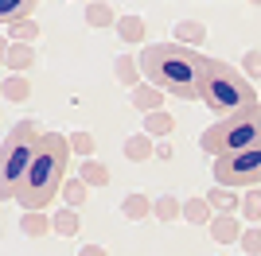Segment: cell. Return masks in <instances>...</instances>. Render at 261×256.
Segmentation results:
<instances>
[{
    "instance_id": "obj_1",
    "label": "cell",
    "mask_w": 261,
    "mask_h": 256,
    "mask_svg": "<svg viewBox=\"0 0 261 256\" xmlns=\"http://www.w3.org/2000/svg\"><path fill=\"white\" fill-rule=\"evenodd\" d=\"M141 74L148 85H156L160 93H172L179 101H199V85H203V70H207V54L191 51L184 43H152L137 54Z\"/></svg>"
},
{
    "instance_id": "obj_2",
    "label": "cell",
    "mask_w": 261,
    "mask_h": 256,
    "mask_svg": "<svg viewBox=\"0 0 261 256\" xmlns=\"http://www.w3.org/2000/svg\"><path fill=\"white\" fill-rule=\"evenodd\" d=\"M66 167H70V136L47 132L16 190V202L23 206V213H43L55 202V194L66 186Z\"/></svg>"
},
{
    "instance_id": "obj_3",
    "label": "cell",
    "mask_w": 261,
    "mask_h": 256,
    "mask_svg": "<svg viewBox=\"0 0 261 256\" xmlns=\"http://www.w3.org/2000/svg\"><path fill=\"white\" fill-rule=\"evenodd\" d=\"M199 101L211 109V113H222L226 117H238V113H250L257 109V89L246 78V70H234L222 58H211L207 70H203V85H199Z\"/></svg>"
},
{
    "instance_id": "obj_4",
    "label": "cell",
    "mask_w": 261,
    "mask_h": 256,
    "mask_svg": "<svg viewBox=\"0 0 261 256\" xmlns=\"http://www.w3.org/2000/svg\"><path fill=\"white\" fill-rule=\"evenodd\" d=\"M199 148L222 159V155H238V151L261 148V105L250 109V113H238V117H218L215 124L199 136Z\"/></svg>"
},
{
    "instance_id": "obj_5",
    "label": "cell",
    "mask_w": 261,
    "mask_h": 256,
    "mask_svg": "<svg viewBox=\"0 0 261 256\" xmlns=\"http://www.w3.org/2000/svg\"><path fill=\"white\" fill-rule=\"evenodd\" d=\"M43 128L35 124V120H20V124L8 132V140H4V175H0V198H8V202H16V190H20L23 175H28V167H32L35 151H39V144H43Z\"/></svg>"
},
{
    "instance_id": "obj_6",
    "label": "cell",
    "mask_w": 261,
    "mask_h": 256,
    "mask_svg": "<svg viewBox=\"0 0 261 256\" xmlns=\"http://www.w3.org/2000/svg\"><path fill=\"white\" fill-rule=\"evenodd\" d=\"M211 175H215V186H226V190H257V182H261V148L215 159V171H211Z\"/></svg>"
},
{
    "instance_id": "obj_7",
    "label": "cell",
    "mask_w": 261,
    "mask_h": 256,
    "mask_svg": "<svg viewBox=\"0 0 261 256\" xmlns=\"http://www.w3.org/2000/svg\"><path fill=\"white\" fill-rule=\"evenodd\" d=\"M207 202H211V210H215V217H234V210H242L238 190H226V186H211Z\"/></svg>"
},
{
    "instance_id": "obj_8",
    "label": "cell",
    "mask_w": 261,
    "mask_h": 256,
    "mask_svg": "<svg viewBox=\"0 0 261 256\" xmlns=\"http://www.w3.org/2000/svg\"><path fill=\"white\" fill-rule=\"evenodd\" d=\"M4 66H8L12 74H16V70H28V66H35V51L28 43H8V47H4Z\"/></svg>"
},
{
    "instance_id": "obj_9",
    "label": "cell",
    "mask_w": 261,
    "mask_h": 256,
    "mask_svg": "<svg viewBox=\"0 0 261 256\" xmlns=\"http://www.w3.org/2000/svg\"><path fill=\"white\" fill-rule=\"evenodd\" d=\"M207 229H211V237H215L218 245H230V241H242V233H246L238 217H215V221H211Z\"/></svg>"
},
{
    "instance_id": "obj_10",
    "label": "cell",
    "mask_w": 261,
    "mask_h": 256,
    "mask_svg": "<svg viewBox=\"0 0 261 256\" xmlns=\"http://www.w3.org/2000/svg\"><path fill=\"white\" fill-rule=\"evenodd\" d=\"M133 105L141 109L144 117H148V113H160V105H164V93L160 89H156V85H137V89H133Z\"/></svg>"
},
{
    "instance_id": "obj_11",
    "label": "cell",
    "mask_w": 261,
    "mask_h": 256,
    "mask_svg": "<svg viewBox=\"0 0 261 256\" xmlns=\"http://www.w3.org/2000/svg\"><path fill=\"white\" fill-rule=\"evenodd\" d=\"M184 217H187L191 225H211V221H215V210H211L207 194H199V198H187V202H184Z\"/></svg>"
},
{
    "instance_id": "obj_12",
    "label": "cell",
    "mask_w": 261,
    "mask_h": 256,
    "mask_svg": "<svg viewBox=\"0 0 261 256\" xmlns=\"http://www.w3.org/2000/svg\"><path fill=\"white\" fill-rule=\"evenodd\" d=\"M20 229H23V237H47V233H55V217H47V213H23L20 217Z\"/></svg>"
},
{
    "instance_id": "obj_13",
    "label": "cell",
    "mask_w": 261,
    "mask_h": 256,
    "mask_svg": "<svg viewBox=\"0 0 261 256\" xmlns=\"http://www.w3.org/2000/svg\"><path fill=\"white\" fill-rule=\"evenodd\" d=\"M78 179L86 182V186H109V167H106L101 159H82Z\"/></svg>"
},
{
    "instance_id": "obj_14",
    "label": "cell",
    "mask_w": 261,
    "mask_h": 256,
    "mask_svg": "<svg viewBox=\"0 0 261 256\" xmlns=\"http://www.w3.org/2000/svg\"><path fill=\"white\" fill-rule=\"evenodd\" d=\"M152 198L148 194H125V202H121V213L129 217V221H141V217H148L152 213Z\"/></svg>"
},
{
    "instance_id": "obj_15",
    "label": "cell",
    "mask_w": 261,
    "mask_h": 256,
    "mask_svg": "<svg viewBox=\"0 0 261 256\" xmlns=\"http://www.w3.org/2000/svg\"><path fill=\"white\" fill-rule=\"evenodd\" d=\"M152 136L148 132H141V136H129L125 140V159H133V163H144V159H152Z\"/></svg>"
},
{
    "instance_id": "obj_16",
    "label": "cell",
    "mask_w": 261,
    "mask_h": 256,
    "mask_svg": "<svg viewBox=\"0 0 261 256\" xmlns=\"http://www.w3.org/2000/svg\"><path fill=\"white\" fill-rule=\"evenodd\" d=\"M207 39V27L199 20H179L175 23V43H184V47H199V43Z\"/></svg>"
},
{
    "instance_id": "obj_17",
    "label": "cell",
    "mask_w": 261,
    "mask_h": 256,
    "mask_svg": "<svg viewBox=\"0 0 261 256\" xmlns=\"http://www.w3.org/2000/svg\"><path fill=\"white\" fill-rule=\"evenodd\" d=\"M117 35H121L125 43H144L148 23H144L141 16H121V20H117Z\"/></svg>"
},
{
    "instance_id": "obj_18",
    "label": "cell",
    "mask_w": 261,
    "mask_h": 256,
    "mask_svg": "<svg viewBox=\"0 0 261 256\" xmlns=\"http://www.w3.org/2000/svg\"><path fill=\"white\" fill-rule=\"evenodd\" d=\"M113 70H117V78H121V82H125V85H133V89H137V85H144L141 82V62H137V58H129V54H121V58H117V62H113Z\"/></svg>"
},
{
    "instance_id": "obj_19",
    "label": "cell",
    "mask_w": 261,
    "mask_h": 256,
    "mask_svg": "<svg viewBox=\"0 0 261 256\" xmlns=\"http://www.w3.org/2000/svg\"><path fill=\"white\" fill-rule=\"evenodd\" d=\"M82 16H86L90 27H117V20H121V16H113V8H109V4H86V12H82Z\"/></svg>"
},
{
    "instance_id": "obj_20",
    "label": "cell",
    "mask_w": 261,
    "mask_h": 256,
    "mask_svg": "<svg viewBox=\"0 0 261 256\" xmlns=\"http://www.w3.org/2000/svg\"><path fill=\"white\" fill-rule=\"evenodd\" d=\"M63 198H66V210H74V206H86V198H90V186L82 179H66V186H63Z\"/></svg>"
},
{
    "instance_id": "obj_21",
    "label": "cell",
    "mask_w": 261,
    "mask_h": 256,
    "mask_svg": "<svg viewBox=\"0 0 261 256\" xmlns=\"http://www.w3.org/2000/svg\"><path fill=\"white\" fill-rule=\"evenodd\" d=\"M152 213L160 217V221H175V217H184V202H179V198H172V194H164V198H156Z\"/></svg>"
},
{
    "instance_id": "obj_22",
    "label": "cell",
    "mask_w": 261,
    "mask_h": 256,
    "mask_svg": "<svg viewBox=\"0 0 261 256\" xmlns=\"http://www.w3.org/2000/svg\"><path fill=\"white\" fill-rule=\"evenodd\" d=\"M172 128H175V120H172V113H164V109L144 117V132H148V136H168Z\"/></svg>"
},
{
    "instance_id": "obj_23",
    "label": "cell",
    "mask_w": 261,
    "mask_h": 256,
    "mask_svg": "<svg viewBox=\"0 0 261 256\" xmlns=\"http://www.w3.org/2000/svg\"><path fill=\"white\" fill-rule=\"evenodd\" d=\"M0 89H4V97H8V101H28V97H32V82H28V78H20V74H12Z\"/></svg>"
},
{
    "instance_id": "obj_24",
    "label": "cell",
    "mask_w": 261,
    "mask_h": 256,
    "mask_svg": "<svg viewBox=\"0 0 261 256\" xmlns=\"http://www.w3.org/2000/svg\"><path fill=\"white\" fill-rule=\"evenodd\" d=\"M32 16H35V4H32V0H23V4H12V8L0 12V20L8 23V27H16V23H23V20H32Z\"/></svg>"
},
{
    "instance_id": "obj_25",
    "label": "cell",
    "mask_w": 261,
    "mask_h": 256,
    "mask_svg": "<svg viewBox=\"0 0 261 256\" xmlns=\"http://www.w3.org/2000/svg\"><path fill=\"white\" fill-rule=\"evenodd\" d=\"M55 233L59 237H78V210H59L55 213Z\"/></svg>"
},
{
    "instance_id": "obj_26",
    "label": "cell",
    "mask_w": 261,
    "mask_h": 256,
    "mask_svg": "<svg viewBox=\"0 0 261 256\" xmlns=\"http://www.w3.org/2000/svg\"><path fill=\"white\" fill-rule=\"evenodd\" d=\"M242 217L253 221V225L261 221V190H246V198H242Z\"/></svg>"
},
{
    "instance_id": "obj_27",
    "label": "cell",
    "mask_w": 261,
    "mask_h": 256,
    "mask_svg": "<svg viewBox=\"0 0 261 256\" xmlns=\"http://www.w3.org/2000/svg\"><path fill=\"white\" fill-rule=\"evenodd\" d=\"M35 39H39V23L35 20H23V23L12 27V43H28V47H32Z\"/></svg>"
},
{
    "instance_id": "obj_28",
    "label": "cell",
    "mask_w": 261,
    "mask_h": 256,
    "mask_svg": "<svg viewBox=\"0 0 261 256\" xmlns=\"http://www.w3.org/2000/svg\"><path fill=\"white\" fill-rule=\"evenodd\" d=\"M70 151L94 159V136H90V132H70Z\"/></svg>"
},
{
    "instance_id": "obj_29",
    "label": "cell",
    "mask_w": 261,
    "mask_h": 256,
    "mask_svg": "<svg viewBox=\"0 0 261 256\" xmlns=\"http://www.w3.org/2000/svg\"><path fill=\"white\" fill-rule=\"evenodd\" d=\"M242 248H246V256H261V229L257 225H250L242 233Z\"/></svg>"
},
{
    "instance_id": "obj_30",
    "label": "cell",
    "mask_w": 261,
    "mask_h": 256,
    "mask_svg": "<svg viewBox=\"0 0 261 256\" xmlns=\"http://www.w3.org/2000/svg\"><path fill=\"white\" fill-rule=\"evenodd\" d=\"M246 78H261V51H246Z\"/></svg>"
},
{
    "instance_id": "obj_31",
    "label": "cell",
    "mask_w": 261,
    "mask_h": 256,
    "mask_svg": "<svg viewBox=\"0 0 261 256\" xmlns=\"http://www.w3.org/2000/svg\"><path fill=\"white\" fill-rule=\"evenodd\" d=\"M78 256H109V252L101 245H82V248H78Z\"/></svg>"
}]
</instances>
